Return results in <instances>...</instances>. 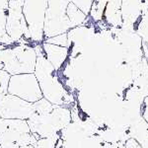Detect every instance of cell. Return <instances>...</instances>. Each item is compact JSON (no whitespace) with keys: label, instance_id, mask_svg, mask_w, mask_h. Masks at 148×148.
I'll list each match as a JSON object with an SVG mask.
<instances>
[{"label":"cell","instance_id":"obj_15","mask_svg":"<svg viewBox=\"0 0 148 148\" xmlns=\"http://www.w3.org/2000/svg\"><path fill=\"white\" fill-rule=\"evenodd\" d=\"M33 106H34L35 109V113L40 114H45L51 113L52 110L54 109V107L56 105H53L49 100H47L46 98L42 97L40 100H38L37 102L33 103Z\"/></svg>","mask_w":148,"mask_h":148},{"label":"cell","instance_id":"obj_19","mask_svg":"<svg viewBox=\"0 0 148 148\" xmlns=\"http://www.w3.org/2000/svg\"><path fill=\"white\" fill-rule=\"evenodd\" d=\"M46 42H49V44H53L56 46L60 47H68V33H63V34L54 36V37L49 38L44 40Z\"/></svg>","mask_w":148,"mask_h":148},{"label":"cell","instance_id":"obj_5","mask_svg":"<svg viewBox=\"0 0 148 148\" xmlns=\"http://www.w3.org/2000/svg\"><path fill=\"white\" fill-rule=\"evenodd\" d=\"M70 1L71 0H49L45 18V40L68 33V31L72 29L66 14V9Z\"/></svg>","mask_w":148,"mask_h":148},{"label":"cell","instance_id":"obj_7","mask_svg":"<svg viewBox=\"0 0 148 148\" xmlns=\"http://www.w3.org/2000/svg\"><path fill=\"white\" fill-rule=\"evenodd\" d=\"M23 4L24 0H9L6 32L14 44L21 42L22 40L29 42L28 26L23 14Z\"/></svg>","mask_w":148,"mask_h":148},{"label":"cell","instance_id":"obj_6","mask_svg":"<svg viewBox=\"0 0 148 148\" xmlns=\"http://www.w3.org/2000/svg\"><path fill=\"white\" fill-rule=\"evenodd\" d=\"M8 93L30 103H35L42 98V90L35 73L11 75Z\"/></svg>","mask_w":148,"mask_h":148},{"label":"cell","instance_id":"obj_3","mask_svg":"<svg viewBox=\"0 0 148 148\" xmlns=\"http://www.w3.org/2000/svg\"><path fill=\"white\" fill-rule=\"evenodd\" d=\"M71 111L67 106H56L51 113L40 114L35 113L28 119L31 132L39 139L40 137L57 135L71 123Z\"/></svg>","mask_w":148,"mask_h":148},{"label":"cell","instance_id":"obj_9","mask_svg":"<svg viewBox=\"0 0 148 148\" xmlns=\"http://www.w3.org/2000/svg\"><path fill=\"white\" fill-rule=\"evenodd\" d=\"M147 12L148 0H121V26L134 30L136 24Z\"/></svg>","mask_w":148,"mask_h":148},{"label":"cell","instance_id":"obj_22","mask_svg":"<svg viewBox=\"0 0 148 148\" xmlns=\"http://www.w3.org/2000/svg\"><path fill=\"white\" fill-rule=\"evenodd\" d=\"M23 148H36V147H35V145H27V146H25Z\"/></svg>","mask_w":148,"mask_h":148},{"label":"cell","instance_id":"obj_16","mask_svg":"<svg viewBox=\"0 0 148 148\" xmlns=\"http://www.w3.org/2000/svg\"><path fill=\"white\" fill-rule=\"evenodd\" d=\"M59 141V136L53 135V136H47L40 137L36 141L35 147L36 148H58L57 142Z\"/></svg>","mask_w":148,"mask_h":148},{"label":"cell","instance_id":"obj_10","mask_svg":"<svg viewBox=\"0 0 148 148\" xmlns=\"http://www.w3.org/2000/svg\"><path fill=\"white\" fill-rule=\"evenodd\" d=\"M40 45L47 60L52 64V66L56 70L59 71L68 57V47L56 46L46 42H42Z\"/></svg>","mask_w":148,"mask_h":148},{"label":"cell","instance_id":"obj_21","mask_svg":"<svg viewBox=\"0 0 148 148\" xmlns=\"http://www.w3.org/2000/svg\"><path fill=\"white\" fill-rule=\"evenodd\" d=\"M4 131V125H3V119L0 118V134Z\"/></svg>","mask_w":148,"mask_h":148},{"label":"cell","instance_id":"obj_8","mask_svg":"<svg viewBox=\"0 0 148 148\" xmlns=\"http://www.w3.org/2000/svg\"><path fill=\"white\" fill-rule=\"evenodd\" d=\"M35 114L33 103L7 93L0 95V118L4 120H28Z\"/></svg>","mask_w":148,"mask_h":148},{"label":"cell","instance_id":"obj_18","mask_svg":"<svg viewBox=\"0 0 148 148\" xmlns=\"http://www.w3.org/2000/svg\"><path fill=\"white\" fill-rule=\"evenodd\" d=\"M10 78H11L10 73H8L4 69H0V95H5L8 93Z\"/></svg>","mask_w":148,"mask_h":148},{"label":"cell","instance_id":"obj_14","mask_svg":"<svg viewBox=\"0 0 148 148\" xmlns=\"http://www.w3.org/2000/svg\"><path fill=\"white\" fill-rule=\"evenodd\" d=\"M108 0H94L90 10V15L95 21H100L104 18V12Z\"/></svg>","mask_w":148,"mask_h":148},{"label":"cell","instance_id":"obj_20","mask_svg":"<svg viewBox=\"0 0 148 148\" xmlns=\"http://www.w3.org/2000/svg\"><path fill=\"white\" fill-rule=\"evenodd\" d=\"M141 116L148 123V96L144 98L141 105Z\"/></svg>","mask_w":148,"mask_h":148},{"label":"cell","instance_id":"obj_1","mask_svg":"<svg viewBox=\"0 0 148 148\" xmlns=\"http://www.w3.org/2000/svg\"><path fill=\"white\" fill-rule=\"evenodd\" d=\"M34 47L37 52V62L34 73L39 81L42 97L56 106H68L73 102V98L60 81L58 70L47 60L42 45L36 44Z\"/></svg>","mask_w":148,"mask_h":148},{"label":"cell","instance_id":"obj_17","mask_svg":"<svg viewBox=\"0 0 148 148\" xmlns=\"http://www.w3.org/2000/svg\"><path fill=\"white\" fill-rule=\"evenodd\" d=\"M134 31H136L137 34L142 38L143 40L148 44V12L136 24V26L134 27Z\"/></svg>","mask_w":148,"mask_h":148},{"label":"cell","instance_id":"obj_11","mask_svg":"<svg viewBox=\"0 0 148 148\" xmlns=\"http://www.w3.org/2000/svg\"><path fill=\"white\" fill-rule=\"evenodd\" d=\"M9 0H0V45L11 46L14 45L6 32V20L8 12Z\"/></svg>","mask_w":148,"mask_h":148},{"label":"cell","instance_id":"obj_4","mask_svg":"<svg viewBox=\"0 0 148 148\" xmlns=\"http://www.w3.org/2000/svg\"><path fill=\"white\" fill-rule=\"evenodd\" d=\"M49 0H24L23 14L28 26L30 42L42 44L45 40L44 27Z\"/></svg>","mask_w":148,"mask_h":148},{"label":"cell","instance_id":"obj_2","mask_svg":"<svg viewBox=\"0 0 148 148\" xmlns=\"http://www.w3.org/2000/svg\"><path fill=\"white\" fill-rule=\"evenodd\" d=\"M36 62L37 52L35 47L29 44L0 45V69H4L11 75L34 73Z\"/></svg>","mask_w":148,"mask_h":148},{"label":"cell","instance_id":"obj_23","mask_svg":"<svg viewBox=\"0 0 148 148\" xmlns=\"http://www.w3.org/2000/svg\"><path fill=\"white\" fill-rule=\"evenodd\" d=\"M146 60H147V63H148V58H146Z\"/></svg>","mask_w":148,"mask_h":148},{"label":"cell","instance_id":"obj_13","mask_svg":"<svg viewBox=\"0 0 148 148\" xmlns=\"http://www.w3.org/2000/svg\"><path fill=\"white\" fill-rule=\"evenodd\" d=\"M4 131L11 130L19 133H29L31 132L30 126L27 120H4L3 119Z\"/></svg>","mask_w":148,"mask_h":148},{"label":"cell","instance_id":"obj_12","mask_svg":"<svg viewBox=\"0 0 148 148\" xmlns=\"http://www.w3.org/2000/svg\"><path fill=\"white\" fill-rule=\"evenodd\" d=\"M66 14H67V17L69 19V21H70V24H71V26H72V28H75V27H77V26L82 25L86 21L87 16H88L71 1L69 2L67 9H66Z\"/></svg>","mask_w":148,"mask_h":148}]
</instances>
